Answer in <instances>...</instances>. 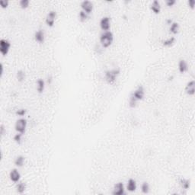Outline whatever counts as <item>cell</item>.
Wrapping results in <instances>:
<instances>
[{
    "label": "cell",
    "mask_w": 195,
    "mask_h": 195,
    "mask_svg": "<svg viewBox=\"0 0 195 195\" xmlns=\"http://www.w3.org/2000/svg\"><path fill=\"white\" fill-rule=\"evenodd\" d=\"M0 68H1V72H0V74H1V76H2L3 75V65H2V63H1Z\"/></svg>",
    "instance_id": "d6a6232c"
},
{
    "label": "cell",
    "mask_w": 195,
    "mask_h": 195,
    "mask_svg": "<svg viewBox=\"0 0 195 195\" xmlns=\"http://www.w3.org/2000/svg\"><path fill=\"white\" fill-rule=\"evenodd\" d=\"M56 17H57V14H56V11L51 10V11L49 12L45 18V22L47 25L48 27H50V28L53 27V25L55 24V22H56Z\"/></svg>",
    "instance_id": "277c9868"
},
{
    "label": "cell",
    "mask_w": 195,
    "mask_h": 195,
    "mask_svg": "<svg viewBox=\"0 0 195 195\" xmlns=\"http://www.w3.org/2000/svg\"><path fill=\"white\" fill-rule=\"evenodd\" d=\"M24 161H25V158H24V156H18L17 158H15V165L18 168L22 167V166L24 165Z\"/></svg>",
    "instance_id": "44dd1931"
},
{
    "label": "cell",
    "mask_w": 195,
    "mask_h": 195,
    "mask_svg": "<svg viewBox=\"0 0 195 195\" xmlns=\"http://www.w3.org/2000/svg\"><path fill=\"white\" fill-rule=\"evenodd\" d=\"M81 8H82L83 11H84L85 12H86L87 14L89 15L93 11V3L91 1H89V0H84V1L81 2Z\"/></svg>",
    "instance_id": "9c48e42d"
},
{
    "label": "cell",
    "mask_w": 195,
    "mask_h": 195,
    "mask_svg": "<svg viewBox=\"0 0 195 195\" xmlns=\"http://www.w3.org/2000/svg\"><path fill=\"white\" fill-rule=\"evenodd\" d=\"M52 78H51V77H50V78H48L47 79V83H49V84H50V83H52Z\"/></svg>",
    "instance_id": "e575fe53"
},
{
    "label": "cell",
    "mask_w": 195,
    "mask_h": 195,
    "mask_svg": "<svg viewBox=\"0 0 195 195\" xmlns=\"http://www.w3.org/2000/svg\"><path fill=\"white\" fill-rule=\"evenodd\" d=\"M175 37H170L169 38H167L165 41H162V45L165 47H171V46L173 45L174 43H175Z\"/></svg>",
    "instance_id": "d6986e66"
},
{
    "label": "cell",
    "mask_w": 195,
    "mask_h": 195,
    "mask_svg": "<svg viewBox=\"0 0 195 195\" xmlns=\"http://www.w3.org/2000/svg\"><path fill=\"white\" fill-rule=\"evenodd\" d=\"M100 27L103 31H108L110 30L111 28V19L108 16H104L100 20Z\"/></svg>",
    "instance_id": "ba28073f"
},
{
    "label": "cell",
    "mask_w": 195,
    "mask_h": 195,
    "mask_svg": "<svg viewBox=\"0 0 195 195\" xmlns=\"http://www.w3.org/2000/svg\"><path fill=\"white\" fill-rule=\"evenodd\" d=\"M120 73H121L120 69H113L111 70H108L105 72V74H104L105 80L109 84H114L115 81L117 80V78L118 77Z\"/></svg>",
    "instance_id": "7a4b0ae2"
},
{
    "label": "cell",
    "mask_w": 195,
    "mask_h": 195,
    "mask_svg": "<svg viewBox=\"0 0 195 195\" xmlns=\"http://www.w3.org/2000/svg\"><path fill=\"white\" fill-rule=\"evenodd\" d=\"M188 4L189 7H190L191 9H194V6H195L194 0H189V1H188Z\"/></svg>",
    "instance_id": "4dcf8cb0"
},
{
    "label": "cell",
    "mask_w": 195,
    "mask_h": 195,
    "mask_svg": "<svg viewBox=\"0 0 195 195\" xmlns=\"http://www.w3.org/2000/svg\"><path fill=\"white\" fill-rule=\"evenodd\" d=\"M114 195H124L125 194V186L123 182H117L114 184L112 191Z\"/></svg>",
    "instance_id": "8992f818"
},
{
    "label": "cell",
    "mask_w": 195,
    "mask_h": 195,
    "mask_svg": "<svg viewBox=\"0 0 195 195\" xmlns=\"http://www.w3.org/2000/svg\"><path fill=\"white\" fill-rule=\"evenodd\" d=\"M88 18H89V14H87L83 10H81L79 13V19L80 20V22H85Z\"/></svg>",
    "instance_id": "cb8c5ba5"
},
{
    "label": "cell",
    "mask_w": 195,
    "mask_h": 195,
    "mask_svg": "<svg viewBox=\"0 0 195 195\" xmlns=\"http://www.w3.org/2000/svg\"><path fill=\"white\" fill-rule=\"evenodd\" d=\"M26 114H27L26 109L20 108V109H18L17 111H16V115H18V116H19V117H24V115Z\"/></svg>",
    "instance_id": "83f0119b"
},
{
    "label": "cell",
    "mask_w": 195,
    "mask_h": 195,
    "mask_svg": "<svg viewBox=\"0 0 195 195\" xmlns=\"http://www.w3.org/2000/svg\"><path fill=\"white\" fill-rule=\"evenodd\" d=\"M165 3L169 7H172L176 3L175 0H166Z\"/></svg>",
    "instance_id": "f546056e"
},
{
    "label": "cell",
    "mask_w": 195,
    "mask_h": 195,
    "mask_svg": "<svg viewBox=\"0 0 195 195\" xmlns=\"http://www.w3.org/2000/svg\"><path fill=\"white\" fill-rule=\"evenodd\" d=\"M46 83L45 81L42 79H39L37 81V91L38 93H43L44 89H45Z\"/></svg>",
    "instance_id": "2e32d148"
},
{
    "label": "cell",
    "mask_w": 195,
    "mask_h": 195,
    "mask_svg": "<svg viewBox=\"0 0 195 195\" xmlns=\"http://www.w3.org/2000/svg\"><path fill=\"white\" fill-rule=\"evenodd\" d=\"M26 188H27L26 184L24 183V182L19 181L18 182L17 184H16V191H17L18 193L20 194H22L24 193V191H25V190H26Z\"/></svg>",
    "instance_id": "ac0fdd59"
},
{
    "label": "cell",
    "mask_w": 195,
    "mask_h": 195,
    "mask_svg": "<svg viewBox=\"0 0 195 195\" xmlns=\"http://www.w3.org/2000/svg\"><path fill=\"white\" fill-rule=\"evenodd\" d=\"M150 9L152 10V12L155 14H159L161 12V5L160 2L158 0H154L153 2L150 5Z\"/></svg>",
    "instance_id": "5bb4252c"
},
{
    "label": "cell",
    "mask_w": 195,
    "mask_h": 195,
    "mask_svg": "<svg viewBox=\"0 0 195 195\" xmlns=\"http://www.w3.org/2000/svg\"><path fill=\"white\" fill-rule=\"evenodd\" d=\"M22 133H17L14 136L13 139L15 141V143H17L18 144H21L22 143Z\"/></svg>",
    "instance_id": "d4e9b609"
},
{
    "label": "cell",
    "mask_w": 195,
    "mask_h": 195,
    "mask_svg": "<svg viewBox=\"0 0 195 195\" xmlns=\"http://www.w3.org/2000/svg\"><path fill=\"white\" fill-rule=\"evenodd\" d=\"M35 41H37V43H42L44 42V40H45V34H44V31L42 29H39L37 30L36 32L35 33Z\"/></svg>",
    "instance_id": "7c38bea8"
},
{
    "label": "cell",
    "mask_w": 195,
    "mask_h": 195,
    "mask_svg": "<svg viewBox=\"0 0 195 195\" xmlns=\"http://www.w3.org/2000/svg\"><path fill=\"white\" fill-rule=\"evenodd\" d=\"M185 92L188 95L192 96L195 94V81L194 79L189 81L185 86Z\"/></svg>",
    "instance_id": "8fae6325"
},
{
    "label": "cell",
    "mask_w": 195,
    "mask_h": 195,
    "mask_svg": "<svg viewBox=\"0 0 195 195\" xmlns=\"http://www.w3.org/2000/svg\"><path fill=\"white\" fill-rule=\"evenodd\" d=\"M137 101L133 97L132 95H130V99H129V105H130V108H135L137 106Z\"/></svg>",
    "instance_id": "484cf974"
},
{
    "label": "cell",
    "mask_w": 195,
    "mask_h": 195,
    "mask_svg": "<svg viewBox=\"0 0 195 195\" xmlns=\"http://www.w3.org/2000/svg\"><path fill=\"white\" fill-rule=\"evenodd\" d=\"M179 30H180V26H179V24L178 22H172L171 24H170V28H169V30L171 34L173 35H177L178 32H179Z\"/></svg>",
    "instance_id": "e0dca14e"
},
{
    "label": "cell",
    "mask_w": 195,
    "mask_h": 195,
    "mask_svg": "<svg viewBox=\"0 0 195 195\" xmlns=\"http://www.w3.org/2000/svg\"><path fill=\"white\" fill-rule=\"evenodd\" d=\"M172 22H173L171 21V18H169V19L166 20V23H167V24H169V25H170V24H171Z\"/></svg>",
    "instance_id": "836d02e7"
},
{
    "label": "cell",
    "mask_w": 195,
    "mask_h": 195,
    "mask_svg": "<svg viewBox=\"0 0 195 195\" xmlns=\"http://www.w3.org/2000/svg\"><path fill=\"white\" fill-rule=\"evenodd\" d=\"M150 187L149 183L147 182H143L141 185V191L143 194H148L150 192Z\"/></svg>",
    "instance_id": "7402d4cb"
},
{
    "label": "cell",
    "mask_w": 195,
    "mask_h": 195,
    "mask_svg": "<svg viewBox=\"0 0 195 195\" xmlns=\"http://www.w3.org/2000/svg\"><path fill=\"white\" fill-rule=\"evenodd\" d=\"M131 95L135 99L137 100V102H138V101H141V100H143L144 96H145V90H144L143 86L139 85V86L137 87V89H136V90L133 92Z\"/></svg>",
    "instance_id": "52a82bcc"
},
{
    "label": "cell",
    "mask_w": 195,
    "mask_h": 195,
    "mask_svg": "<svg viewBox=\"0 0 195 195\" xmlns=\"http://www.w3.org/2000/svg\"><path fill=\"white\" fill-rule=\"evenodd\" d=\"M11 48V43L6 39L0 40V53L3 56H6L9 53Z\"/></svg>",
    "instance_id": "5b68a950"
},
{
    "label": "cell",
    "mask_w": 195,
    "mask_h": 195,
    "mask_svg": "<svg viewBox=\"0 0 195 195\" xmlns=\"http://www.w3.org/2000/svg\"><path fill=\"white\" fill-rule=\"evenodd\" d=\"M9 178L14 183L17 184L18 182H19L21 180V174L18 171L17 169H12L9 172Z\"/></svg>",
    "instance_id": "30bf717a"
},
{
    "label": "cell",
    "mask_w": 195,
    "mask_h": 195,
    "mask_svg": "<svg viewBox=\"0 0 195 195\" xmlns=\"http://www.w3.org/2000/svg\"><path fill=\"white\" fill-rule=\"evenodd\" d=\"M180 184L182 188L184 189V190H188V189L190 188L191 181L188 179H187V178H181L180 180Z\"/></svg>",
    "instance_id": "ffe728a7"
},
{
    "label": "cell",
    "mask_w": 195,
    "mask_h": 195,
    "mask_svg": "<svg viewBox=\"0 0 195 195\" xmlns=\"http://www.w3.org/2000/svg\"><path fill=\"white\" fill-rule=\"evenodd\" d=\"M114 41V35L111 30L103 31L100 35V43L103 48H108Z\"/></svg>",
    "instance_id": "6da1fadb"
},
{
    "label": "cell",
    "mask_w": 195,
    "mask_h": 195,
    "mask_svg": "<svg viewBox=\"0 0 195 195\" xmlns=\"http://www.w3.org/2000/svg\"><path fill=\"white\" fill-rule=\"evenodd\" d=\"M178 70L181 73H184L188 70V63L184 60H181L178 62Z\"/></svg>",
    "instance_id": "9a60e30c"
},
{
    "label": "cell",
    "mask_w": 195,
    "mask_h": 195,
    "mask_svg": "<svg viewBox=\"0 0 195 195\" xmlns=\"http://www.w3.org/2000/svg\"><path fill=\"white\" fill-rule=\"evenodd\" d=\"M9 2L8 0H1L0 1V5L2 7V9H5L7 7L9 6Z\"/></svg>",
    "instance_id": "f1b7e54d"
},
{
    "label": "cell",
    "mask_w": 195,
    "mask_h": 195,
    "mask_svg": "<svg viewBox=\"0 0 195 195\" xmlns=\"http://www.w3.org/2000/svg\"><path fill=\"white\" fill-rule=\"evenodd\" d=\"M29 0H21L19 2V5L21 8L22 9H27L28 6H29Z\"/></svg>",
    "instance_id": "4316f807"
},
{
    "label": "cell",
    "mask_w": 195,
    "mask_h": 195,
    "mask_svg": "<svg viewBox=\"0 0 195 195\" xmlns=\"http://www.w3.org/2000/svg\"><path fill=\"white\" fill-rule=\"evenodd\" d=\"M16 77L18 82H23L25 79V72L23 70H18L16 73Z\"/></svg>",
    "instance_id": "603a6c76"
},
{
    "label": "cell",
    "mask_w": 195,
    "mask_h": 195,
    "mask_svg": "<svg viewBox=\"0 0 195 195\" xmlns=\"http://www.w3.org/2000/svg\"><path fill=\"white\" fill-rule=\"evenodd\" d=\"M0 133H1V135L3 136L5 134V128L3 125H1V128H0Z\"/></svg>",
    "instance_id": "1f68e13d"
},
{
    "label": "cell",
    "mask_w": 195,
    "mask_h": 195,
    "mask_svg": "<svg viewBox=\"0 0 195 195\" xmlns=\"http://www.w3.org/2000/svg\"><path fill=\"white\" fill-rule=\"evenodd\" d=\"M27 126H28V121L24 117H21L16 121L15 124V129L17 133L24 134L26 132Z\"/></svg>",
    "instance_id": "3957f363"
},
{
    "label": "cell",
    "mask_w": 195,
    "mask_h": 195,
    "mask_svg": "<svg viewBox=\"0 0 195 195\" xmlns=\"http://www.w3.org/2000/svg\"><path fill=\"white\" fill-rule=\"evenodd\" d=\"M137 188V181L133 179V178H130L129 180L127 182V186H126V189L129 192H134Z\"/></svg>",
    "instance_id": "4fadbf2b"
}]
</instances>
